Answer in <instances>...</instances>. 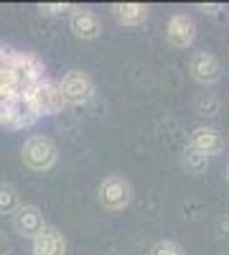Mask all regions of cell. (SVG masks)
<instances>
[{
    "label": "cell",
    "mask_w": 229,
    "mask_h": 255,
    "mask_svg": "<svg viewBox=\"0 0 229 255\" xmlns=\"http://www.w3.org/2000/svg\"><path fill=\"white\" fill-rule=\"evenodd\" d=\"M151 255H186V250L178 243H173V240H158L151 248Z\"/></svg>",
    "instance_id": "15"
},
{
    "label": "cell",
    "mask_w": 229,
    "mask_h": 255,
    "mask_svg": "<svg viewBox=\"0 0 229 255\" xmlns=\"http://www.w3.org/2000/svg\"><path fill=\"white\" fill-rule=\"evenodd\" d=\"M38 10L44 13V15H61V13H67V10H74V5H69V3H41Z\"/></svg>",
    "instance_id": "16"
},
{
    "label": "cell",
    "mask_w": 229,
    "mask_h": 255,
    "mask_svg": "<svg viewBox=\"0 0 229 255\" xmlns=\"http://www.w3.org/2000/svg\"><path fill=\"white\" fill-rule=\"evenodd\" d=\"M69 31L79 41H94L102 33V20L89 8H74L72 10V18H69Z\"/></svg>",
    "instance_id": "10"
},
{
    "label": "cell",
    "mask_w": 229,
    "mask_h": 255,
    "mask_svg": "<svg viewBox=\"0 0 229 255\" xmlns=\"http://www.w3.org/2000/svg\"><path fill=\"white\" fill-rule=\"evenodd\" d=\"M33 255H67V240L56 227H44L41 235L33 238Z\"/></svg>",
    "instance_id": "11"
},
{
    "label": "cell",
    "mask_w": 229,
    "mask_h": 255,
    "mask_svg": "<svg viewBox=\"0 0 229 255\" xmlns=\"http://www.w3.org/2000/svg\"><path fill=\"white\" fill-rule=\"evenodd\" d=\"M227 181H229V163H227Z\"/></svg>",
    "instance_id": "18"
},
{
    "label": "cell",
    "mask_w": 229,
    "mask_h": 255,
    "mask_svg": "<svg viewBox=\"0 0 229 255\" xmlns=\"http://www.w3.org/2000/svg\"><path fill=\"white\" fill-rule=\"evenodd\" d=\"M196 38V23L186 15V13H176L171 15L168 26H165V41L176 49H189Z\"/></svg>",
    "instance_id": "9"
},
{
    "label": "cell",
    "mask_w": 229,
    "mask_h": 255,
    "mask_svg": "<svg viewBox=\"0 0 229 255\" xmlns=\"http://www.w3.org/2000/svg\"><path fill=\"white\" fill-rule=\"evenodd\" d=\"M23 97H26L28 108L33 110L36 118H41V115H59L61 110H64V105H67L64 97H61V92H59V84L46 79V77L41 82H36L33 87H28Z\"/></svg>",
    "instance_id": "1"
},
{
    "label": "cell",
    "mask_w": 229,
    "mask_h": 255,
    "mask_svg": "<svg viewBox=\"0 0 229 255\" xmlns=\"http://www.w3.org/2000/svg\"><path fill=\"white\" fill-rule=\"evenodd\" d=\"M97 199L99 204L110 209V212H120L125 207H130L133 202V186L128 179H122V176H107L105 181L99 184L97 189Z\"/></svg>",
    "instance_id": "4"
},
{
    "label": "cell",
    "mask_w": 229,
    "mask_h": 255,
    "mask_svg": "<svg viewBox=\"0 0 229 255\" xmlns=\"http://www.w3.org/2000/svg\"><path fill=\"white\" fill-rule=\"evenodd\" d=\"M181 166H183V171L186 174H191V176H201L206 168H209V158L191 151V148H183V156H181Z\"/></svg>",
    "instance_id": "13"
},
{
    "label": "cell",
    "mask_w": 229,
    "mask_h": 255,
    "mask_svg": "<svg viewBox=\"0 0 229 255\" xmlns=\"http://www.w3.org/2000/svg\"><path fill=\"white\" fill-rule=\"evenodd\" d=\"M20 207V197L13 184L0 181V215H13V212Z\"/></svg>",
    "instance_id": "14"
},
{
    "label": "cell",
    "mask_w": 229,
    "mask_h": 255,
    "mask_svg": "<svg viewBox=\"0 0 229 255\" xmlns=\"http://www.w3.org/2000/svg\"><path fill=\"white\" fill-rule=\"evenodd\" d=\"M20 158H23V163L31 171L44 174V171L56 166L59 151H56V143L49 135H31L23 143V148H20Z\"/></svg>",
    "instance_id": "2"
},
{
    "label": "cell",
    "mask_w": 229,
    "mask_h": 255,
    "mask_svg": "<svg viewBox=\"0 0 229 255\" xmlns=\"http://www.w3.org/2000/svg\"><path fill=\"white\" fill-rule=\"evenodd\" d=\"M10 67H13V74H15L18 84H20V90H23V95H26L28 87H33V84L41 82L44 74H46L44 61H41L36 54H31V51H13Z\"/></svg>",
    "instance_id": "5"
},
{
    "label": "cell",
    "mask_w": 229,
    "mask_h": 255,
    "mask_svg": "<svg viewBox=\"0 0 229 255\" xmlns=\"http://www.w3.org/2000/svg\"><path fill=\"white\" fill-rule=\"evenodd\" d=\"M110 10L117 23L128 26V28H138L148 20V5H143V3H112Z\"/></svg>",
    "instance_id": "12"
},
{
    "label": "cell",
    "mask_w": 229,
    "mask_h": 255,
    "mask_svg": "<svg viewBox=\"0 0 229 255\" xmlns=\"http://www.w3.org/2000/svg\"><path fill=\"white\" fill-rule=\"evenodd\" d=\"M199 10L206 13V15H219V13L224 10V5H219V3H209V5H206V3H199Z\"/></svg>",
    "instance_id": "17"
},
{
    "label": "cell",
    "mask_w": 229,
    "mask_h": 255,
    "mask_svg": "<svg viewBox=\"0 0 229 255\" xmlns=\"http://www.w3.org/2000/svg\"><path fill=\"white\" fill-rule=\"evenodd\" d=\"M186 148H191V151L212 158V156L224 151V138H222V133L217 130V128L199 125V128H194V130L189 133V145Z\"/></svg>",
    "instance_id": "8"
},
{
    "label": "cell",
    "mask_w": 229,
    "mask_h": 255,
    "mask_svg": "<svg viewBox=\"0 0 229 255\" xmlns=\"http://www.w3.org/2000/svg\"><path fill=\"white\" fill-rule=\"evenodd\" d=\"M59 92H61V97H64L67 105H84L94 95V82L87 72L72 69V72H67L64 77H61Z\"/></svg>",
    "instance_id": "3"
},
{
    "label": "cell",
    "mask_w": 229,
    "mask_h": 255,
    "mask_svg": "<svg viewBox=\"0 0 229 255\" xmlns=\"http://www.w3.org/2000/svg\"><path fill=\"white\" fill-rule=\"evenodd\" d=\"M189 72H191V77H194L199 84L209 87V84H217V82L222 79V64H219V59H217L214 54H209V51H196V54H191V59H189Z\"/></svg>",
    "instance_id": "6"
},
{
    "label": "cell",
    "mask_w": 229,
    "mask_h": 255,
    "mask_svg": "<svg viewBox=\"0 0 229 255\" xmlns=\"http://www.w3.org/2000/svg\"><path fill=\"white\" fill-rule=\"evenodd\" d=\"M46 227V220H44V212H41L36 204H20L15 212H13V230L23 238H36L41 235Z\"/></svg>",
    "instance_id": "7"
}]
</instances>
